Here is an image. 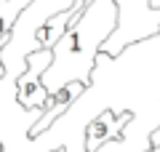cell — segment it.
<instances>
[{
  "instance_id": "6da1fadb",
  "label": "cell",
  "mask_w": 160,
  "mask_h": 152,
  "mask_svg": "<svg viewBox=\"0 0 160 152\" xmlns=\"http://www.w3.org/2000/svg\"><path fill=\"white\" fill-rule=\"evenodd\" d=\"M104 109L160 123V32L126 45L118 56L99 51L91 83L51 128L24 141L19 152H86V125Z\"/></svg>"
},
{
  "instance_id": "7a4b0ae2",
  "label": "cell",
  "mask_w": 160,
  "mask_h": 152,
  "mask_svg": "<svg viewBox=\"0 0 160 152\" xmlns=\"http://www.w3.org/2000/svg\"><path fill=\"white\" fill-rule=\"evenodd\" d=\"M118 24V6L115 0H91L72 22L67 24L64 35L51 48L53 59L43 72V85L48 94H56L59 88L69 83L88 85L96 56L104 40L112 35Z\"/></svg>"
},
{
  "instance_id": "3957f363",
  "label": "cell",
  "mask_w": 160,
  "mask_h": 152,
  "mask_svg": "<svg viewBox=\"0 0 160 152\" xmlns=\"http://www.w3.org/2000/svg\"><path fill=\"white\" fill-rule=\"evenodd\" d=\"M72 6H75V0H29L24 6V11L16 16L6 43H3V51H0V62H3V69H6V78L16 80L27 69V56L40 48V43H38L40 27L51 16L69 11Z\"/></svg>"
},
{
  "instance_id": "277c9868",
  "label": "cell",
  "mask_w": 160,
  "mask_h": 152,
  "mask_svg": "<svg viewBox=\"0 0 160 152\" xmlns=\"http://www.w3.org/2000/svg\"><path fill=\"white\" fill-rule=\"evenodd\" d=\"M115 6L118 24L102 45L104 53L118 56L126 45L160 32V6H152V0H115Z\"/></svg>"
},
{
  "instance_id": "5b68a950",
  "label": "cell",
  "mask_w": 160,
  "mask_h": 152,
  "mask_svg": "<svg viewBox=\"0 0 160 152\" xmlns=\"http://www.w3.org/2000/svg\"><path fill=\"white\" fill-rule=\"evenodd\" d=\"M131 118H133L131 112L115 115L112 109H104V112H99L96 118H93L91 123L86 125V152H96L99 147L104 144V141L123 136V128H126V123H128Z\"/></svg>"
},
{
  "instance_id": "8992f818",
  "label": "cell",
  "mask_w": 160,
  "mask_h": 152,
  "mask_svg": "<svg viewBox=\"0 0 160 152\" xmlns=\"http://www.w3.org/2000/svg\"><path fill=\"white\" fill-rule=\"evenodd\" d=\"M83 88H86V85H80V83H69V85H64V88H59L56 94H51V96H48L46 107H43V115H40V118L35 120V125L29 128V139L51 128V123H53V120H56V118H62V115L67 112L69 107H72V101L78 99L80 94H83Z\"/></svg>"
},
{
  "instance_id": "52a82bcc",
  "label": "cell",
  "mask_w": 160,
  "mask_h": 152,
  "mask_svg": "<svg viewBox=\"0 0 160 152\" xmlns=\"http://www.w3.org/2000/svg\"><path fill=\"white\" fill-rule=\"evenodd\" d=\"M48 96L51 94L46 91L40 75L24 69V72L16 78V101L22 104L24 109H43L46 101H48Z\"/></svg>"
},
{
  "instance_id": "ba28073f",
  "label": "cell",
  "mask_w": 160,
  "mask_h": 152,
  "mask_svg": "<svg viewBox=\"0 0 160 152\" xmlns=\"http://www.w3.org/2000/svg\"><path fill=\"white\" fill-rule=\"evenodd\" d=\"M27 3L29 0H0V40L8 38V32H11L16 16L24 11Z\"/></svg>"
},
{
  "instance_id": "9c48e42d",
  "label": "cell",
  "mask_w": 160,
  "mask_h": 152,
  "mask_svg": "<svg viewBox=\"0 0 160 152\" xmlns=\"http://www.w3.org/2000/svg\"><path fill=\"white\" fill-rule=\"evenodd\" d=\"M149 144H152V147H158V144H160V125L152 131V134H149Z\"/></svg>"
},
{
  "instance_id": "30bf717a",
  "label": "cell",
  "mask_w": 160,
  "mask_h": 152,
  "mask_svg": "<svg viewBox=\"0 0 160 152\" xmlns=\"http://www.w3.org/2000/svg\"><path fill=\"white\" fill-rule=\"evenodd\" d=\"M6 78V69H3V62H0V80Z\"/></svg>"
},
{
  "instance_id": "8fae6325",
  "label": "cell",
  "mask_w": 160,
  "mask_h": 152,
  "mask_svg": "<svg viewBox=\"0 0 160 152\" xmlns=\"http://www.w3.org/2000/svg\"><path fill=\"white\" fill-rule=\"evenodd\" d=\"M149 152H160V144H158V147H152V149H149Z\"/></svg>"
},
{
  "instance_id": "7c38bea8",
  "label": "cell",
  "mask_w": 160,
  "mask_h": 152,
  "mask_svg": "<svg viewBox=\"0 0 160 152\" xmlns=\"http://www.w3.org/2000/svg\"><path fill=\"white\" fill-rule=\"evenodd\" d=\"M152 6H160V0H152Z\"/></svg>"
},
{
  "instance_id": "4fadbf2b",
  "label": "cell",
  "mask_w": 160,
  "mask_h": 152,
  "mask_svg": "<svg viewBox=\"0 0 160 152\" xmlns=\"http://www.w3.org/2000/svg\"><path fill=\"white\" fill-rule=\"evenodd\" d=\"M53 152H64V147H59V149H53Z\"/></svg>"
}]
</instances>
